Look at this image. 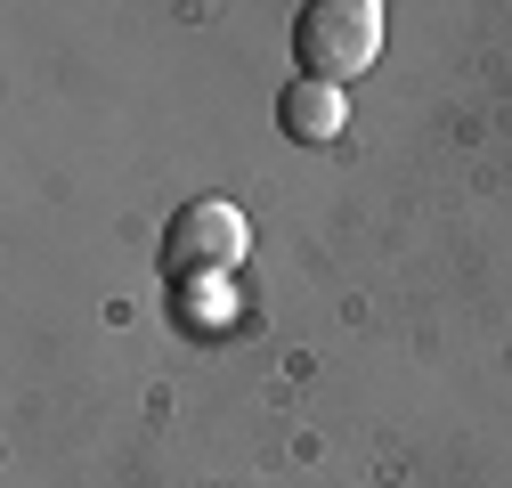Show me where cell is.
Masks as SVG:
<instances>
[{
	"mask_svg": "<svg viewBox=\"0 0 512 488\" xmlns=\"http://www.w3.org/2000/svg\"><path fill=\"white\" fill-rule=\"evenodd\" d=\"M293 57L309 82H358L374 57H382V9L374 0H309L293 17Z\"/></svg>",
	"mask_w": 512,
	"mask_h": 488,
	"instance_id": "cell-1",
	"label": "cell"
},
{
	"mask_svg": "<svg viewBox=\"0 0 512 488\" xmlns=\"http://www.w3.org/2000/svg\"><path fill=\"white\" fill-rule=\"evenodd\" d=\"M244 253H252V228H244V212L220 204V196L187 204V212L163 228V277H171V293H179V285H212V277L244 269Z\"/></svg>",
	"mask_w": 512,
	"mask_h": 488,
	"instance_id": "cell-2",
	"label": "cell"
},
{
	"mask_svg": "<svg viewBox=\"0 0 512 488\" xmlns=\"http://www.w3.org/2000/svg\"><path fill=\"white\" fill-rule=\"evenodd\" d=\"M277 122H285V139H301V147H326V139H342V122H350V106H342V90L334 82H285V98H277Z\"/></svg>",
	"mask_w": 512,
	"mask_h": 488,
	"instance_id": "cell-3",
	"label": "cell"
}]
</instances>
